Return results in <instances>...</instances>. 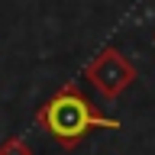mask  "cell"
Segmentation results:
<instances>
[{
	"label": "cell",
	"instance_id": "3",
	"mask_svg": "<svg viewBox=\"0 0 155 155\" xmlns=\"http://www.w3.org/2000/svg\"><path fill=\"white\" fill-rule=\"evenodd\" d=\"M0 155H32V149H29V142H23L19 136H13V139H7V142L0 145Z\"/></svg>",
	"mask_w": 155,
	"mask_h": 155
},
{
	"label": "cell",
	"instance_id": "1",
	"mask_svg": "<svg viewBox=\"0 0 155 155\" xmlns=\"http://www.w3.org/2000/svg\"><path fill=\"white\" fill-rule=\"evenodd\" d=\"M36 123L55 139L61 149H78L87 139L91 129H120V120L104 116L97 110L74 81H68L39 107Z\"/></svg>",
	"mask_w": 155,
	"mask_h": 155
},
{
	"label": "cell",
	"instance_id": "2",
	"mask_svg": "<svg viewBox=\"0 0 155 155\" xmlns=\"http://www.w3.org/2000/svg\"><path fill=\"white\" fill-rule=\"evenodd\" d=\"M84 78L91 81V87H94L100 97L116 100V97H120L126 87L136 81V65H133V61H129L116 45H104L91 61H87Z\"/></svg>",
	"mask_w": 155,
	"mask_h": 155
}]
</instances>
